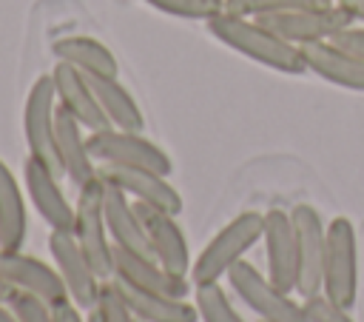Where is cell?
I'll use <instances>...</instances> for the list:
<instances>
[{"instance_id": "1", "label": "cell", "mask_w": 364, "mask_h": 322, "mask_svg": "<svg viewBox=\"0 0 364 322\" xmlns=\"http://www.w3.org/2000/svg\"><path fill=\"white\" fill-rule=\"evenodd\" d=\"M208 31L225 43L228 48L250 57L253 63H262L264 68H273L279 74H304V51L301 46L287 43L276 31H270L256 17H242L233 11H222L208 20Z\"/></svg>"}, {"instance_id": "2", "label": "cell", "mask_w": 364, "mask_h": 322, "mask_svg": "<svg viewBox=\"0 0 364 322\" xmlns=\"http://www.w3.org/2000/svg\"><path fill=\"white\" fill-rule=\"evenodd\" d=\"M264 231V214L259 211H242L239 217H233L222 231H216L210 237V242L199 251V256L191 265V282L196 285H208V282H219L228 268L239 259H245V254L262 239Z\"/></svg>"}, {"instance_id": "3", "label": "cell", "mask_w": 364, "mask_h": 322, "mask_svg": "<svg viewBox=\"0 0 364 322\" xmlns=\"http://www.w3.org/2000/svg\"><path fill=\"white\" fill-rule=\"evenodd\" d=\"M225 279L233 296H239V302H245L262 322H307L304 302H296L253 262L247 259L233 262Z\"/></svg>"}, {"instance_id": "4", "label": "cell", "mask_w": 364, "mask_h": 322, "mask_svg": "<svg viewBox=\"0 0 364 322\" xmlns=\"http://www.w3.org/2000/svg\"><path fill=\"white\" fill-rule=\"evenodd\" d=\"M321 294L344 308L355 305L358 296V237L347 217H333L327 222L324 265H321Z\"/></svg>"}, {"instance_id": "5", "label": "cell", "mask_w": 364, "mask_h": 322, "mask_svg": "<svg viewBox=\"0 0 364 322\" xmlns=\"http://www.w3.org/2000/svg\"><path fill=\"white\" fill-rule=\"evenodd\" d=\"M102 185H105L102 177L97 174L94 180L77 188L71 234L77 237L80 248L91 259L94 271L102 279H114V242L108 237V225L102 217Z\"/></svg>"}, {"instance_id": "6", "label": "cell", "mask_w": 364, "mask_h": 322, "mask_svg": "<svg viewBox=\"0 0 364 322\" xmlns=\"http://www.w3.org/2000/svg\"><path fill=\"white\" fill-rule=\"evenodd\" d=\"M262 20L270 31L284 37L293 46H310V43H327L338 31L355 23L353 11L341 3H324V6H310V9H296V11H282V14H264L256 17Z\"/></svg>"}, {"instance_id": "7", "label": "cell", "mask_w": 364, "mask_h": 322, "mask_svg": "<svg viewBox=\"0 0 364 322\" xmlns=\"http://www.w3.org/2000/svg\"><path fill=\"white\" fill-rule=\"evenodd\" d=\"M88 151L97 160V165H134V168H151L165 177H171L173 171V160L142 131H122V128L88 131Z\"/></svg>"}, {"instance_id": "8", "label": "cell", "mask_w": 364, "mask_h": 322, "mask_svg": "<svg viewBox=\"0 0 364 322\" xmlns=\"http://www.w3.org/2000/svg\"><path fill=\"white\" fill-rule=\"evenodd\" d=\"M54 114H57V91L51 74H40L23 105V134L28 154L43 160L48 168H54L63 177V165L57 157V137H54Z\"/></svg>"}, {"instance_id": "9", "label": "cell", "mask_w": 364, "mask_h": 322, "mask_svg": "<svg viewBox=\"0 0 364 322\" xmlns=\"http://www.w3.org/2000/svg\"><path fill=\"white\" fill-rule=\"evenodd\" d=\"M48 254L54 259L57 274L63 276L71 302L80 311H91L97 305L100 288H102V276L94 271L91 259L85 256V251L80 248L77 237L71 231H51L48 234Z\"/></svg>"}, {"instance_id": "10", "label": "cell", "mask_w": 364, "mask_h": 322, "mask_svg": "<svg viewBox=\"0 0 364 322\" xmlns=\"http://www.w3.org/2000/svg\"><path fill=\"white\" fill-rule=\"evenodd\" d=\"M0 282L9 291L31 294V296L43 299L51 308H57L63 302H71L68 288H65L63 276L57 274V268L31 256V254H23V251L0 248Z\"/></svg>"}, {"instance_id": "11", "label": "cell", "mask_w": 364, "mask_h": 322, "mask_svg": "<svg viewBox=\"0 0 364 322\" xmlns=\"http://www.w3.org/2000/svg\"><path fill=\"white\" fill-rule=\"evenodd\" d=\"M264 274L287 294H296L299 282V239L290 211L267 208L264 211Z\"/></svg>"}, {"instance_id": "12", "label": "cell", "mask_w": 364, "mask_h": 322, "mask_svg": "<svg viewBox=\"0 0 364 322\" xmlns=\"http://www.w3.org/2000/svg\"><path fill=\"white\" fill-rule=\"evenodd\" d=\"M296 239H299V282L296 294L301 299L321 294V265H324V242H327V222L310 202H299L290 208Z\"/></svg>"}, {"instance_id": "13", "label": "cell", "mask_w": 364, "mask_h": 322, "mask_svg": "<svg viewBox=\"0 0 364 322\" xmlns=\"http://www.w3.org/2000/svg\"><path fill=\"white\" fill-rule=\"evenodd\" d=\"M23 185L34 205V211L43 217V222L51 231H71L74 228V205L65 199L60 188V174L48 168L37 157H26L23 162Z\"/></svg>"}, {"instance_id": "14", "label": "cell", "mask_w": 364, "mask_h": 322, "mask_svg": "<svg viewBox=\"0 0 364 322\" xmlns=\"http://www.w3.org/2000/svg\"><path fill=\"white\" fill-rule=\"evenodd\" d=\"M134 208L145 225V234H148V242H151V254L159 265H165L168 271L173 274H182V276H191V248H188V239L176 222V214H168L162 208H154L148 202H136L134 199Z\"/></svg>"}, {"instance_id": "15", "label": "cell", "mask_w": 364, "mask_h": 322, "mask_svg": "<svg viewBox=\"0 0 364 322\" xmlns=\"http://www.w3.org/2000/svg\"><path fill=\"white\" fill-rule=\"evenodd\" d=\"M114 279L128 282V285L142 288V291L168 294L176 299H188L193 294L191 276L173 274L165 265H159L154 256H142V254H134V251L119 248V245H114Z\"/></svg>"}, {"instance_id": "16", "label": "cell", "mask_w": 364, "mask_h": 322, "mask_svg": "<svg viewBox=\"0 0 364 322\" xmlns=\"http://www.w3.org/2000/svg\"><path fill=\"white\" fill-rule=\"evenodd\" d=\"M51 80H54V91H57V105L65 108L85 131L111 128L108 117L102 114V108L97 103V94L91 88V80L80 68L57 60V66L51 68Z\"/></svg>"}, {"instance_id": "17", "label": "cell", "mask_w": 364, "mask_h": 322, "mask_svg": "<svg viewBox=\"0 0 364 322\" xmlns=\"http://www.w3.org/2000/svg\"><path fill=\"white\" fill-rule=\"evenodd\" d=\"M100 174L136 202H148L176 217L182 211V194L171 185L165 174H156L151 168H134V165H100Z\"/></svg>"}, {"instance_id": "18", "label": "cell", "mask_w": 364, "mask_h": 322, "mask_svg": "<svg viewBox=\"0 0 364 322\" xmlns=\"http://www.w3.org/2000/svg\"><path fill=\"white\" fill-rule=\"evenodd\" d=\"M102 177V174H100ZM102 217H105V225H108V237L114 245L119 248H128L134 254H142V256H154L151 254V242H148V234H145V225L134 208V199L117 188L114 182H108L102 177Z\"/></svg>"}, {"instance_id": "19", "label": "cell", "mask_w": 364, "mask_h": 322, "mask_svg": "<svg viewBox=\"0 0 364 322\" xmlns=\"http://www.w3.org/2000/svg\"><path fill=\"white\" fill-rule=\"evenodd\" d=\"M54 137H57V157L63 165V177H68L80 188L100 174V165L88 151V131L60 105L54 114Z\"/></svg>"}, {"instance_id": "20", "label": "cell", "mask_w": 364, "mask_h": 322, "mask_svg": "<svg viewBox=\"0 0 364 322\" xmlns=\"http://www.w3.org/2000/svg\"><path fill=\"white\" fill-rule=\"evenodd\" d=\"M301 51H304L307 71L318 74L321 80H327L333 85H341V88L364 94V57L336 46L333 40L301 46Z\"/></svg>"}, {"instance_id": "21", "label": "cell", "mask_w": 364, "mask_h": 322, "mask_svg": "<svg viewBox=\"0 0 364 322\" xmlns=\"http://www.w3.org/2000/svg\"><path fill=\"white\" fill-rule=\"evenodd\" d=\"M111 282L139 322H199V311L191 299H176L168 294L142 291V288H134V285L119 282V279H111Z\"/></svg>"}, {"instance_id": "22", "label": "cell", "mask_w": 364, "mask_h": 322, "mask_svg": "<svg viewBox=\"0 0 364 322\" xmlns=\"http://www.w3.org/2000/svg\"><path fill=\"white\" fill-rule=\"evenodd\" d=\"M51 51H54V57L60 63H68V66L80 68L85 77H119L117 57L97 37H88V34H65V37H57L54 40Z\"/></svg>"}, {"instance_id": "23", "label": "cell", "mask_w": 364, "mask_h": 322, "mask_svg": "<svg viewBox=\"0 0 364 322\" xmlns=\"http://www.w3.org/2000/svg\"><path fill=\"white\" fill-rule=\"evenodd\" d=\"M28 217H26V199L23 188L14 180L11 168L0 160V248L20 251L26 242Z\"/></svg>"}, {"instance_id": "24", "label": "cell", "mask_w": 364, "mask_h": 322, "mask_svg": "<svg viewBox=\"0 0 364 322\" xmlns=\"http://www.w3.org/2000/svg\"><path fill=\"white\" fill-rule=\"evenodd\" d=\"M91 88L97 94V103L102 114L108 117L111 128L122 131H145V117L142 108L136 105L134 94L119 83V77H88Z\"/></svg>"}, {"instance_id": "25", "label": "cell", "mask_w": 364, "mask_h": 322, "mask_svg": "<svg viewBox=\"0 0 364 322\" xmlns=\"http://www.w3.org/2000/svg\"><path fill=\"white\" fill-rule=\"evenodd\" d=\"M193 305L199 311L202 322H247L230 302V294L219 282L196 285L193 288Z\"/></svg>"}, {"instance_id": "26", "label": "cell", "mask_w": 364, "mask_h": 322, "mask_svg": "<svg viewBox=\"0 0 364 322\" xmlns=\"http://www.w3.org/2000/svg\"><path fill=\"white\" fill-rule=\"evenodd\" d=\"M333 0H225V11L242 14V17H264V14H282L310 6H324Z\"/></svg>"}, {"instance_id": "27", "label": "cell", "mask_w": 364, "mask_h": 322, "mask_svg": "<svg viewBox=\"0 0 364 322\" xmlns=\"http://www.w3.org/2000/svg\"><path fill=\"white\" fill-rule=\"evenodd\" d=\"M145 3L171 14V17L202 20V23H208L210 17L225 11V0H145Z\"/></svg>"}, {"instance_id": "28", "label": "cell", "mask_w": 364, "mask_h": 322, "mask_svg": "<svg viewBox=\"0 0 364 322\" xmlns=\"http://www.w3.org/2000/svg\"><path fill=\"white\" fill-rule=\"evenodd\" d=\"M94 311L100 313V319H102V322H139V319L131 313V308L125 305V299L119 296V291L114 288V282H111V279H105V282H102Z\"/></svg>"}, {"instance_id": "29", "label": "cell", "mask_w": 364, "mask_h": 322, "mask_svg": "<svg viewBox=\"0 0 364 322\" xmlns=\"http://www.w3.org/2000/svg\"><path fill=\"white\" fill-rule=\"evenodd\" d=\"M6 302H9V308L14 311V316H17L20 322H54V308L46 305L43 299L31 296V294L11 291Z\"/></svg>"}, {"instance_id": "30", "label": "cell", "mask_w": 364, "mask_h": 322, "mask_svg": "<svg viewBox=\"0 0 364 322\" xmlns=\"http://www.w3.org/2000/svg\"><path fill=\"white\" fill-rule=\"evenodd\" d=\"M304 311H307V322H353L350 311L333 299H327L324 294H313L304 299Z\"/></svg>"}, {"instance_id": "31", "label": "cell", "mask_w": 364, "mask_h": 322, "mask_svg": "<svg viewBox=\"0 0 364 322\" xmlns=\"http://www.w3.org/2000/svg\"><path fill=\"white\" fill-rule=\"evenodd\" d=\"M333 43L341 46V48H347V51H353V54H358V57H364V23L361 26L358 23L347 26L344 31H338L333 37Z\"/></svg>"}, {"instance_id": "32", "label": "cell", "mask_w": 364, "mask_h": 322, "mask_svg": "<svg viewBox=\"0 0 364 322\" xmlns=\"http://www.w3.org/2000/svg\"><path fill=\"white\" fill-rule=\"evenodd\" d=\"M54 322H85V313H80L74 302H63L54 308Z\"/></svg>"}, {"instance_id": "33", "label": "cell", "mask_w": 364, "mask_h": 322, "mask_svg": "<svg viewBox=\"0 0 364 322\" xmlns=\"http://www.w3.org/2000/svg\"><path fill=\"white\" fill-rule=\"evenodd\" d=\"M350 11H353V17H355V23H364V0H341Z\"/></svg>"}, {"instance_id": "34", "label": "cell", "mask_w": 364, "mask_h": 322, "mask_svg": "<svg viewBox=\"0 0 364 322\" xmlns=\"http://www.w3.org/2000/svg\"><path fill=\"white\" fill-rule=\"evenodd\" d=\"M0 322H20V319L14 316V311L9 308V302H0Z\"/></svg>"}, {"instance_id": "35", "label": "cell", "mask_w": 364, "mask_h": 322, "mask_svg": "<svg viewBox=\"0 0 364 322\" xmlns=\"http://www.w3.org/2000/svg\"><path fill=\"white\" fill-rule=\"evenodd\" d=\"M85 322H102V319H100V313L91 308V311H85Z\"/></svg>"}, {"instance_id": "36", "label": "cell", "mask_w": 364, "mask_h": 322, "mask_svg": "<svg viewBox=\"0 0 364 322\" xmlns=\"http://www.w3.org/2000/svg\"><path fill=\"white\" fill-rule=\"evenodd\" d=\"M9 294H11V291H9V288L0 282V302H6V299H9Z\"/></svg>"}, {"instance_id": "37", "label": "cell", "mask_w": 364, "mask_h": 322, "mask_svg": "<svg viewBox=\"0 0 364 322\" xmlns=\"http://www.w3.org/2000/svg\"><path fill=\"white\" fill-rule=\"evenodd\" d=\"M259 322H262V319H259Z\"/></svg>"}]
</instances>
